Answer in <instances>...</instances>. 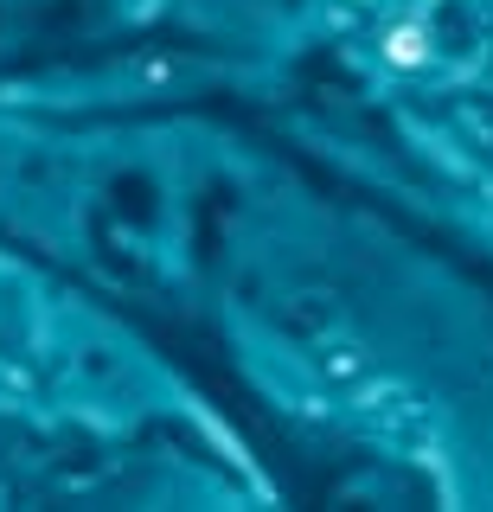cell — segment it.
I'll list each match as a JSON object with an SVG mask.
<instances>
[{
  "instance_id": "cell-1",
  "label": "cell",
  "mask_w": 493,
  "mask_h": 512,
  "mask_svg": "<svg viewBox=\"0 0 493 512\" xmlns=\"http://www.w3.org/2000/svg\"><path fill=\"white\" fill-rule=\"evenodd\" d=\"M122 192V218H154V186H141V180H116Z\"/></svg>"
}]
</instances>
